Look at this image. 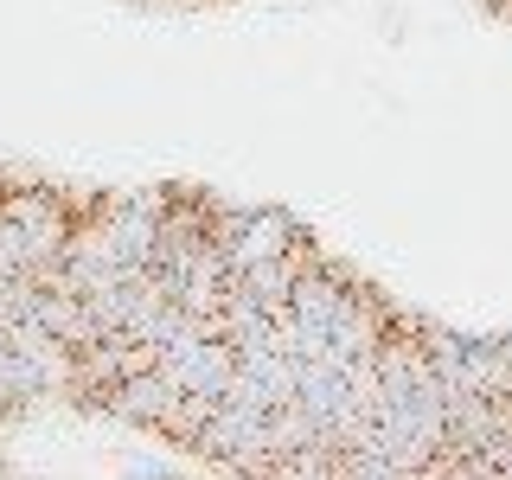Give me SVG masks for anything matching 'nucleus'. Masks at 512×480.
Wrapping results in <instances>:
<instances>
[{
    "label": "nucleus",
    "mask_w": 512,
    "mask_h": 480,
    "mask_svg": "<svg viewBox=\"0 0 512 480\" xmlns=\"http://www.w3.org/2000/svg\"><path fill=\"white\" fill-rule=\"evenodd\" d=\"M212 237H218L224 263H231V276L250 269V263H269V256H288L295 244H308V231L288 212H276V205H224V199L212 212Z\"/></svg>",
    "instance_id": "nucleus-1"
}]
</instances>
